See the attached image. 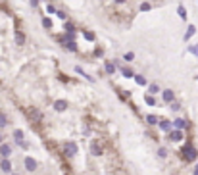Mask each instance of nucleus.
<instances>
[{"mask_svg": "<svg viewBox=\"0 0 198 175\" xmlns=\"http://www.w3.org/2000/svg\"><path fill=\"white\" fill-rule=\"evenodd\" d=\"M196 156H198V150L194 148V146H192V144H185V148H183V158H185V160L194 162Z\"/></svg>", "mask_w": 198, "mask_h": 175, "instance_id": "1", "label": "nucleus"}, {"mask_svg": "<svg viewBox=\"0 0 198 175\" xmlns=\"http://www.w3.org/2000/svg\"><path fill=\"white\" fill-rule=\"evenodd\" d=\"M64 150H66L67 156H75V154H77V144L71 142V141H67L66 144H64Z\"/></svg>", "mask_w": 198, "mask_h": 175, "instance_id": "2", "label": "nucleus"}, {"mask_svg": "<svg viewBox=\"0 0 198 175\" xmlns=\"http://www.w3.org/2000/svg\"><path fill=\"white\" fill-rule=\"evenodd\" d=\"M102 144H100V142H92L91 144V154L92 156H102Z\"/></svg>", "mask_w": 198, "mask_h": 175, "instance_id": "3", "label": "nucleus"}, {"mask_svg": "<svg viewBox=\"0 0 198 175\" xmlns=\"http://www.w3.org/2000/svg\"><path fill=\"white\" fill-rule=\"evenodd\" d=\"M183 131L181 129H175V131H171L169 133V141H173V142H177V141H183Z\"/></svg>", "mask_w": 198, "mask_h": 175, "instance_id": "4", "label": "nucleus"}, {"mask_svg": "<svg viewBox=\"0 0 198 175\" xmlns=\"http://www.w3.org/2000/svg\"><path fill=\"white\" fill-rule=\"evenodd\" d=\"M25 168H27V171H35V169H37V160L27 156L25 158Z\"/></svg>", "mask_w": 198, "mask_h": 175, "instance_id": "5", "label": "nucleus"}, {"mask_svg": "<svg viewBox=\"0 0 198 175\" xmlns=\"http://www.w3.org/2000/svg\"><path fill=\"white\" fill-rule=\"evenodd\" d=\"M161 98H164V102L171 104L173 102V91H171V89H165V91L161 92Z\"/></svg>", "mask_w": 198, "mask_h": 175, "instance_id": "6", "label": "nucleus"}, {"mask_svg": "<svg viewBox=\"0 0 198 175\" xmlns=\"http://www.w3.org/2000/svg\"><path fill=\"white\" fill-rule=\"evenodd\" d=\"M0 169H2L4 173H10L12 171V162L8 160V158H4V160L0 162Z\"/></svg>", "mask_w": 198, "mask_h": 175, "instance_id": "7", "label": "nucleus"}, {"mask_svg": "<svg viewBox=\"0 0 198 175\" xmlns=\"http://www.w3.org/2000/svg\"><path fill=\"white\" fill-rule=\"evenodd\" d=\"M54 110H56V112H66V110H67V102H66V100H56V102H54Z\"/></svg>", "mask_w": 198, "mask_h": 175, "instance_id": "8", "label": "nucleus"}, {"mask_svg": "<svg viewBox=\"0 0 198 175\" xmlns=\"http://www.w3.org/2000/svg\"><path fill=\"white\" fill-rule=\"evenodd\" d=\"M0 154H2V158H8V156L12 154V148H10L8 144H4V142H2V144H0Z\"/></svg>", "mask_w": 198, "mask_h": 175, "instance_id": "9", "label": "nucleus"}, {"mask_svg": "<svg viewBox=\"0 0 198 175\" xmlns=\"http://www.w3.org/2000/svg\"><path fill=\"white\" fill-rule=\"evenodd\" d=\"M29 113H31V119H33V121H40V119H42V113H40L39 110H35V108H31Z\"/></svg>", "mask_w": 198, "mask_h": 175, "instance_id": "10", "label": "nucleus"}, {"mask_svg": "<svg viewBox=\"0 0 198 175\" xmlns=\"http://www.w3.org/2000/svg\"><path fill=\"white\" fill-rule=\"evenodd\" d=\"M173 125H175L177 129H185V127H187L189 123H187V121L183 119V117H177V119H173Z\"/></svg>", "mask_w": 198, "mask_h": 175, "instance_id": "11", "label": "nucleus"}, {"mask_svg": "<svg viewBox=\"0 0 198 175\" xmlns=\"http://www.w3.org/2000/svg\"><path fill=\"white\" fill-rule=\"evenodd\" d=\"M158 125H160L161 131H171V121H167V119H161Z\"/></svg>", "mask_w": 198, "mask_h": 175, "instance_id": "12", "label": "nucleus"}, {"mask_svg": "<svg viewBox=\"0 0 198 175\" xmlns=\"http://www.w3.org/2000/svg\"><path fill=\"white\" fill-rule=\"evenodd\" d=\"M104 70H106V73H115V64H112V62H106L104 64Z\"/></svg>", "mask_w": 198, "mask_h": 175, "instance_id": "13", "label": "nucleus"}, {"mask_svg": "<svg viewBox=\"0 0 198 175\" xmlns=\"http://www.w3.org/2000/svg\"><path fill=\"white\" fill-rule=\"evenodd\" d=\"M15 42H18L19 46H21V44H25V35H23L21 31H18V33H15Z\"/></svg>", "mask_w": 198, "mask_h": 175, "instance_id": "14", "label": "nucleus"}, {"mask_svg": "<svg viewBox=\"0 0 198 175\" xmlns=\"http://www.w3.org/2000/svg\"><path fill=\"white\" fill-rule=\"evenodd\" d=\"M194 33H196V27H194V25H189L187 33H185V40H189V39H191V37L194 35Z\"/></svg>", "mask_w": 198, "mask_h": 175, "instance_id": "15", "label": "nucleus"}, {"mask_svg": "<svg viewBox=\"0 0 198 175\" xmlns=\"http://www.w3.org/2000/svg\"><path fill=\"white\" fill-rule=\"evenodd\" d=\"M14 139H15V142H18V144H21L23 142V131H14Z\"/></svg>", "mask_w": 198, "mask_h": 175, "instance_id": "16", "label": "nucleus"}, {"mask_svg": "<svg viewBox=\"0 0 198 175\" xmlns=\"http://www.w3.org/2000/svg\"><path fill=\"white\" fill-rule=\"evenodd\" d=\"M177 14H179L181 19H187V10H185L183 4H179V8H177Z\"/></svg>", "mask_w": 198, "mask_h": 175, "instance_id": "17", "label": "nucleus"}, {"mask_svg": "<svg viewBox=\"0 0 198 175\" xmlns=\"http://www.w3.org/2000/svg\"><path fill=\"white\" fill-rule=\"evenodd\" d=\"M121 75L123 77H127V79H131V77H135V73H133L129 67H121Z\"/></svg>", "mask_w": 198, "mask_h": 175, "instance_id": "18", "label": "nucleus"}, {"mask_svg": "<svg viewBox=\"0 0 198 175\" xmlns=\"http://www.w3.org/2000/svg\"><path fill=\"white\" fill-rule=\"evenodd\" d=\"M135 83L140 85V87H144V85H146V77L144 75H135Z\"/></svg>", "mask_w": 198, "mask_h": 175, "instance_id": "19", "label": "nucleus"}, {"mask_svg": "<svg viewBox=\"0 0 198 175\" xmlns=\"http://www.w3.org/2000/svg\"><path fill=\"white\" fill-rule=\"evenodd\" d=\"M42 27L44 29H52V19L50 18H42Z\"/></svg>", "mask_w": 198, "mask_h": 175, "instance_id": "20", "label": "nucleus"}, {"mask_svg": "<svg viewBox=\"0 0 198 175\" xmlns=\"http://www.w3.org/2000/svg\"><path fill=\"white\" fill-rule=\"evenodd\" d=\"M146 121H148L150 125H158V123H160V117H156V116H148V117H146Z\"/></svg>", "mask_w": 198, "mask_h": 175, "instance_id": "21", "label": "nucleus"}, {"mask_svg": "<svg viewBox=\"0 0 198 175\" xmlns=\"http://www.w3.org/2000/svg\"><path fill=\"white\" fill-rule=\"evenodd\" d=\"M75 73H79V75H83V77H85V79L92 81V77H91V75H88V73H85V71H83V70H81V67H79V66H77V67H75Z\"/></svg>", "mask_w": 198, "mask_h": 175, "instance_id": "22", "label": "nucleus"}, {"mask_svg": "<svg viewBox=\"0 0 198 175\" xmlns=\"http://www.w3.org/2000/svg\"><path fill=\"white\" fill-rule=\"evenodd\" d=\"M8 125V119H6V113L0 112V127H6Z\"/></svg>", "mask_w": 198, "mask_h": 175, "instance_id": "23", "label": "nucleus"}, {"mask_svg": "<svg viewBox=\"0 0 198 175\" xmlns=\"http://www.w3.org/2000/svg\"><path fill=\"white\" fill-rule=\"evenodd\" d=\"M64 27H66V31H67V33H75V25H73V23H69V21H67V23H64Z\"/></svg>", "mask_w": 198, "mask_h": 175, "instance_id": "24", "label": "nucleus"}, {"mask_svg": "<svg viewBox=\"0 0 198 175\" xmlns=\"http://www.w3.org/2000/svg\"><path fill=\"white\" fill-rule=\"evenodd\" d=\"M158 91H160V87H158V85H156V83H152L150 87H148V92H150V94H156V92H158Z\"/></svg>", "mask_w": 198, "mask_h": 175, "instance_id": "25", "label": "nucleus"}, {"mask_svg": "<svg viewBox=\"0 0 198 175\" xmlns=\"http://www.w3.org/2000/svg\"><path fill=\"white\" fill-rule=\"evenodd\" d=\"M144 100H146L148 106H156V100H154V96H152V94H146V98H144Z\"/></svg>", "mask_w": 198, "mask_h": 175, "instance_id": "26", "label": "nucleus"}, {"mask_svg": "<svg viewBox=\"0 0 198 175\" xmlns=\"http://www.w3.org/2000/svg\"><path fill=\"white\" fill-rule=\"evenodd\" d=\"M123 60L125 62H133V60H135V54H133V52H127V54L123 56Z\"/></svg>", "mask_w": 198, "mask_h": 175, "instance_id": "27", "label": "nucleus"}, {"mask_svg": "<svg viewBox=\"0 0 198 175\" xmlns=\"http://www.w3.org/2000/svg\"><path fill=\"white\" fill-rule=\"evenodd\" d=\"M152 8V4H148V2H142L140 4V12H148Z\"/></svg>", "mask_w": 198, "mask_h": 175, "instance_id": "28", "label": "nucleus"}, {"mask_svg": "<svg viewBox=\"0 0 198 175\" xmlns=\"http://www.w3.org/2000/svg\"><path fill=\"white\" fill-rule=\"evenodd\" d=\"M83 35H85V39H87V40H94V39H96L94 33H91V31H85Z\"/></svg>", "mask_w": 198, "mask_h": 175, "instance_id": "29", "label": "nucleus"}, {"mask_svg": "<svg viewBox=\"0 0 198 175\" xmlns=\"http://www.w3.org/2000/svg\"><path fill=\"white\" fill-rule=\"evenodd\" d=\"M189 52H191V54H194V56H198V44H194V46H189Z\"/></svg>", "mask_w": 198, "mask_h": 175, "instance_id": "30", "label": "nucleus"}, {"mask_svg": "<svg viewBox=\"0 0 198 175\" xmlns=\"http://www.w3.org/2000/svg\"><path fill=\"white\" fill-rule=\"evenodd\" d=\"M46 12H48V14H58V10H56L52 4H48V6H46Z\"/></svg>", "mask_w": 198, "mask_h": 175, "instance_id": "31", "label": "nucleus"}, {"mask_svg": "<svg viewBox=\"0 0 198 175\" xmlns=\"http://www.w3.org/2000/svg\"><path fill=\"white\" fill-rule=\"evenodd\" d=\"M58 15H60V18L64 19V21H66V19H67V14H66V12H64V10H58Z\"/></svg>", "mask_w": 198, "mask_h": 175, "instance_id": "32", "label": "nucleus"}, {"mask_svg": "<svg viewBox=\"0 0 198 175\" xmlns=\"http://www.w3.org/2000/svg\"><path fill=\"white\" fill-rule=\"evenodd\" d=\"M158 154H160L161 158H165V156H167V150H165V148H158Z\"/></svg>", "mask_w": 198, "mask_h": 175, "instance_id": "33", "label": "nucleus"}, {"mask_svg": "<svg viewBox=\"0 0 198 175\" xmlns=\"http://www.w3.org/2000/svg\"><path fill=\"white\" fill-rule=\"evenodd\" d=\"M169 106H171V110H173V112H177V110H179V108H181V106H179V104H177V102H171V104H169Z\"/></svg>", "mask_w": 198, "mask_h": 175, "instance_id": "34", "label": "nucleus"}, {"mask_svg": "<svg viewBox=\"0 0 198 175\" xmlns=\"http://www.w3.org/2000/svg\"><path fill=\"white\" fill-rule=\"evenodd\" d=\"M29 4H31L33 8H37V6H39V0H29Z\"/></svg>", "mask_w": 198, "mask_h": 175, "instance_id": "35", "label": "nucleus"}, {"mask_svg": "<svg viewBox=\"0 0 198 175\" xmlns=\"http://www.w3.org/2000/svg\"><path fill=\"white\" fill-rule=\"evenodd\" d=\"M2 141H4V135H2V133H0V144H2Z\"/></svg>", "mask_w": 198, "mask_h": 175, "instance_id": "36", "label": "nucleus"}, {"mask_svg": "<svg viewBox=\"0 0 198 175\" xmlns=\"http://www.w3.org/2000/svg\"><path fill=\"white\" fill-rule=\"evenodd\" d=\"M194 175H198V164H196V168H194Z\"/></svg>", "mask_w": 198, "mask_h": 175, "instance_id": "37", "label": "nucleus"}, {"mask_svg": "<svg viewBox=\"0 0 198 175\" xmlns=\"http://www.w3.org/2000/svg\"><path fill=\"white\" fill-rule=\"evenodd\" d=\"M115 2H118V4H123V2H125V0H115Z\"/></svg>", "mask_w": 198, "mask_h": 175, "instance_id": "38", "label": "nucleus"}, {"mask_svg": "<svg viewBox=\"0 0 198 175\" xmlns=\"http://www.w3.org/2000/svg\"><path fill=\"white\" fill-rule=\"evenodd\" d=\"M12 175H19V173H12Z\"/></svg>", "mask_w": 198, "mask_h": 175, "instance_id": "39", "label": "nucleus"}]
</instances>
